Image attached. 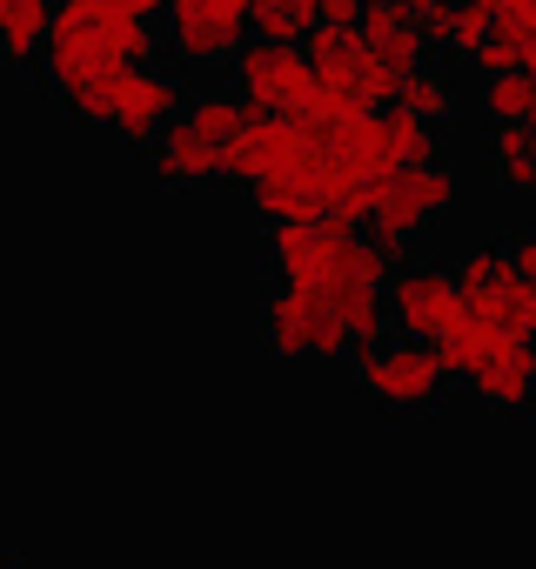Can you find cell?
<instances>
[{"instance_id": "e0dca14e", "label": "cell", "mask_w": 536, "mask_h": 569, "mask_svg": "<svg viewBox=\"0 0 536 569\" xmlns=\"http://www.w3.org/2000/svg\"><path fill=\"white\" fill-rule=\"evenodd\" d=\"M383 134H389V154H396V168L443 161V141H436V128H429V121H416V114H403V108H389V114H383Z\"/></svg>"}, {"instance_id": "d6986e66", "label": "cell", "mask_w": 536, "mask_h": 569, "mask_svg": "<svg viewBox=\"0 0 536 569\" xmlns=\"http://www.w3.org/2000/svg\"><path fill=\"white\" fill-rule=\"evenodd\" d=\"M489 21H496L489 0H463V8H456V28H449V48H456V54H476L483 34H489Z\"/></svg>"}, {"instance_id": "5bb4252c", "label": "cell", "mask_w": 536, "mask_h": 569, "mask_svg": "<svg viewBox=\"0 0 536 569\" xmlns=\"http://www.w3.org/2000/svg\"><path fill=\"white\" fill-rule=\"evenodd\" d=\"M396 108L436 128V121H443V114L456 108V81H449V74L436 68V61H423L416 74H403V88H396Z\"/></svg>"}, {"instance_id": "8992f818", "label": "cell", "mask_w": 536, "mask_h": 569, "mask_svg": "<svg viewBox=\"0 0 536 569\" xmlns=\"http://www.w3.org/2000/svg\"><path fill=\"white\" fill-rule=\"evenodd\" d=\"M161 34H168V54L181 68L235 61L248 41V0H175L161 14Z\"/></svg>"}, {"instance_id": "44dd1931", "label": "cell", "mask_w": 536, "mask_h": 569, "mask_svg": "<svg viewBox=\"0 0 536 569\" xmlns=\"http://www.w3.org/2000/svg\"><path fill=\"white\" fill-rule=\"evenodd\" d=\"M523 128L536 134V74H529V114H523Z\"/></svg>"}, {"instance_id": "9a60e30c", "label": "cell", "mask_w": 536, "mask_h": 569, "mask_svg": "<svg viewBox=\"0 0 536 569\" xmlns=\"http://www.w3.org/2000/svg\"><path fill=\"white\" fill-rule=\"evenodd\" d=\"M181 114H188V121H195L215 148H228V141H235V128H241L255 108H248L235 88H201V94H188V108H181Z\"/></svg>"}, {"instance_id": "7c38bea8", "label": "cell", "mask_w": 536, "mask_h": 569, "mask_svg": "<svg viewBox=\"0 0 536 569\" xmlns=\"http://www.w3.org/2000/svg\"><path fill=\"white\" fill-rule=\"evenodd\" d=\"M148 148H155L148 161H155V174H161V181H215V174H221V148H215L188 114H175Z\"/></svg>"}, {"instance_id": "9c48e42d", "label": "cell", "mask_w": 536, "mask_h": 569, "mask_svg": "<svg viewBox=\"0 0 536 569\" xmlns=\"http://www.w3.org/2000/svg\"><path fill=\"white\" fill-rule=\"evenodd\" d=\"M316 141L289 121V114H248L241 128H235V141L221 148V174H235V181H268V174H282V168H296L302 154H309Z\"/></svg>"}, {"instance_id": "30bf717a", "label": "cell", "mask_w": 536, "mask_h": 569, "mask_svg": "<svg viewBox=\"0 0 536 569\" xmlns=\"http://www.w3.org/2000/svg\"><path fill=\"white\" fill-rule=\"evenodd\" d=\"M181 74L175 68H161V61H135L128 74H121V94H115V114H108V128L115 134H128V141H155L175 114H181Z\"/></svg>"}, {"instance_id": "2e32d148", "label": "cell", "mask_w": 536, "mask_h": 569, "mask_svg": "<svg viewBox=\"0 0 536 569\" xmlns=\"http://www.w3.org/2000/svg\"><path fill=\"white\" fill-rule=\"evenodd\" d=\"M48 21H54L48 0H8V14H0V54H8V61H28V54L48 41Z\"/></svg>"}, {"instance_id": "cb8c5ba5", "label": "cell", "mask_w": 536, "mask_h": 569, "mask_svg": "<svg viewBox=\"0 0 536 569\" xmlns=\"http://www.w3.org/2000/svg\"><path fill=\"white\" fill-rule=\"evenodd\" d=\"M0 14H8V0H0Z\"/></svg>"}, {"instance_id": "8fae6325", "label": "cell", "mask_w": 536, "mask_h": 569, "mask_svg": "<svg viewBox=\"0 0 536 569\" xmlns=\"http://www.w3.org/2000/svg\"><path fill=\"white\" fill-rule=\"evenodd\" d=\"M356 34H363L369 61H376V68H389L396 81H403V74H416V68L429 61V48H423V34H416V21H409L403 0H369Z\"/></svg>"}, {"instance_id": "6da1fadb", "label": "cell", "mask_w": 536, "mask_h": 569, "mask_svg": "<svg viewBox=\"0 0 536 569\" xmlns=\"http://www.w3.org/2000/svg\"><path fill=\"white\" fill-rule=\"evenodd\" d=\"M155 41H161V21H155L148 0H68V8L48 21L41 54H48V81L75 101L101 74L148 61Z\"/></svg>"}, {"instance_id": "277c9868", "label": "cell", "mask_w": 536, "mask_h": 569, "mask_svg": "<svg viewBox=\"0 0 536 569\" xmlns=\"http://www.w3.org/2000/svg\"><path fill=\"white\" fill-rule=\"evenodd\" d=\"M383 316L403 329V342H429L463 316V296L449 281V261H396L383 281Z\"/></svg>"}, {"instance_id": "7402d4cb", "label": "cell", "mask_w": 536, "mask_h": 569, "mask_svg": "<svg viewBox=\"0 0 536 569\" xmlns=\"http://www.w3.org/2000/svg\"><path fill=\"white\" fill-rule=\"evenodd\" d=\"M0 569H21V562H14V556H0Z\"/></svg>"}, {"instance_id": "52a82bcc", "label": "cell", "mask_w": 536, "mask_h": 569, "mask_svg": "<svg viewBox=\"0 0 536 569\" xmlns=\"http://www.w3.org/2000/svg\"><path fill=\"white\" fill-rule=\"evenodd\" d=\"M316 74L302 61V48H276V41H241L235 54V94L255 108V114H296L309 101Z\"/></svg>"}, {"instance_id": "3957f363", "label": "cell", "mask_w": 536, "mask_h": 569, "mask_svg": "<svg viewBox=\"0 0 536 569\" xmlns=\"http://www.w3.org/2000/svg\"><path fill=\"white\" fill-rule=\"evenodd\" d=\"M449 208H456V168H449V161L396 168V174L369 194V221H363V234H369L383 254H396V248H409L423 228H436Z\"/></svg>"}, {"instance_id": "ac0fdd59", "label": "cell", "mask_w": 536, "mask_h": 569, "mask_svg": "<svg viewBox=\"0 0 536 569\" xmlns=\"http://www.w3.org/2000/svg\"><path fill=\"white\" fill-rule=\"evenodd\" d=\"M489 154H496V174H503L509 188H523V181L536 174V134H529V128H496V134H489Z\"/></svg>"}, {"instance_id": "ba28073f", "label": "cell", "mask_w": 536, "mask_h": 569, "mask_svg": "<svg viewBox=\"0 0 536 569\" xmlns=\"http://www.w3.org/2000/svg\"><path fill=\"white\" fill-rule=\"evenodd\" d=\"M261 336L276 356H349V336L329 316V302L309 289H282V281L261 302Z\"/></svg>"}, {"instance_id": "603a6c76", "label": "cell", "mask_w": 536, "mask_h": 569, "mask_svg": "<svg viewBox=\"0 0 536 569\" xmlns=\"http://www.w3.org/2000/svg\"><path fill=\"white\" fill-rule=\"evenodd\" d=\"M523 194H536V174H529V181H523Z\"/></svg>"}, {"instance_id": "5b68a950", "label": "cell", "mask_w": 536, "mask_h": 569, "mask_svg": "<svg viewBox=\"0 0 536 569\" xmlns=\"http://www.w3.org/2000/svg\"><path fill=\"white\" fill-rule=\"evenodd\" d=\"M349 369H356V382H363L376 402H389V409H429V402L449 389L443 356H436L429 342H403V336L383 342V349H356Z\"/></svg>"}, {"instance_id": "7a4b0ae2", "label": "cell", "mask_w": 536, "mask_h": 569, "mask_svg": "<svg viewBox=\"0 0 536 569\" xmlns=\"http://www.w3.org/2000/svg\"><path fill=\"white\" fill-rule=\"evenodd\" d=\"M436 356L449 376H463L489 409H529L536 402V342H516L503 336L496 322L483 316H456L443 336H436Z\"/></svg>"}, {"instance_id": "ffe728a7", "label": "cell", "mask_w": 536, "mask_h": 569, "mask_svg": "<svg viewBox=\"0 0 536 569\" xmlns=\"http://www.w3.org/2000/svg\"><path fill=\"white\" fill-rule=\"evenodd\" d=\"M503 254H509V274H516V281H523V289L536 296V234H516V241H509Z\"/></svg>"}, {"instance_id": "4fadbf2b", "label": "cell", "mask_w": 536, "mask_h": 569, "mask_svg": "<svg viewBox=\"0 0 536 569\" xmlns=\"http://www.w3.org/2000/svg\"><path fill=\"white\" fill-rule=\"evenodd\" d=\"M309 28H316V0H248V41L302 48Z\"/></svg>"}]
</instances>
